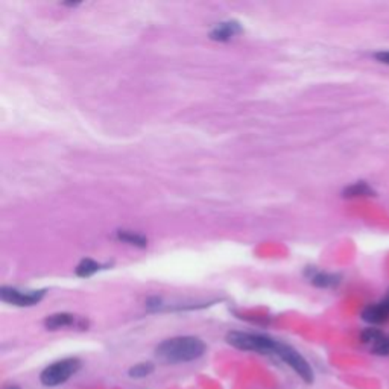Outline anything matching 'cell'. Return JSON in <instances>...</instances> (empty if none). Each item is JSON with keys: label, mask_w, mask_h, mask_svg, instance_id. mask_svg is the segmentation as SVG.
Wrapping results in <instances>:
<instances>
[{"label": "cell", "mask_w": 389, "mask_h": 389, "mask_svg": "<svg viewBox=\"0 0 389 389\" xmlns=\"http://www.w3.org/2000/svg\"><path fill=\"white\" fill-rule=\"evenodd\" d=\"M205 344L195 336H177L163 341L155 354L164 363H186L200 359L205 353Z\"/></svg>", "instance_id": "6da1fadb"}, {"label": "cell", "mask_w": 389, "mask_h": 389, "mask_svg": "<svg viewBox=\"0 0 389 389\" xmlns=\"http://www.w3.org/2000/svg\"><path fill=\"white\" fill-rule=\"evenodd\" d=\"M227 342L242 351H255L262 354H274L277 341L263 335H254L246 332H230Z\"/></svg>", "instance_id": "7a4b0ae2"}, {"label": "cell", "mask_w": 389, "mask_h": 389, "mask_svg": "<svg viewBox=\"0 0 389 389\" xmlns=\"http://www.w3.org/2000/svg\"><path fill=\"white\" fill-rule=\"evenodd\" d=\"M81 367L78 359H64L51 363L40 374L41 383L45 386H60L77 372Z\"/></svg>", "instance_id": "3957f363"}, {"label": "cell", "mask_w": 389, "mask_h": 389, "mask_svg": "<svg viewBox=\"0 0 389 389\" xmlns=\"http://www.w3.org/2000/svg\"><path fill=\"white\" fill-rule=\"evenodd\" d=\"M274 354L277 356V358L283 360L285 363H287V365L291 367L296 372V374L304 380L305 383L313 382V370L309 365V362L305 360L296 350H294L292 347L277 342Z\"/></svg>", "instance_id": "277c9868"}, {"label": "cell", "mask_w": 389, "mask_h": 389, "mask_svg": "<svg viewBox=\"0 0 389 389\" xmlns=\"http://www.w3.org/2000/svg\"><path fill=\"white\" fill-rule=\"evenodd\" d=\"M46 291H19V289L14 287H6L3 286L0 289V298L2 301L19 305V308H29V305H34L41 301V298L45 296Z\"/></svg>", "instance_id": "5b68a950"}, {"label": "cell", "mask_w": 389, "mask_h": 389, "mask_svg": "<svg viewBox=\"0 0 389 389\" xmlns=\"http://www.w3.org/2000/svg\"><path fill=\"white\" fill-rule=\"evenodd\" d=\"M362 319L368 324H383L389 319V310L382 303L371 304L362 310Z\"/></svg>", "instance_id": "8992f818"}, {"label": "cell", "mask_w": 389, "mask_h": 389, "mask_svg": "<svg viewBox=\"0 0 389 389\" xmlns=\"http://www.w3.org/2000/svg\"><path fill=\"white\" fill-rule=\"evenodd\" d=\"M242 32V26L237 22L219 23L216 28L210 32V38L216 41H228Z\"/></svg>", "instance_id": "52a82bcc"}, {"label": "cell", "mask_w": 389, "mask_h": 389, "mask_svg": "<svg viewBox=\"0 0 389 389\" xmlns=\"http://www.w3.org/2000/svg\"><path fill=\"white\" fill-rule=\"evenodd\" d=\"M74 324V317L70 313H55L45 319V326L49 330H58L64 327H70Z\"/></svg>", "instance_id": "ba28073f"}, {"label": "cell", "mask_w": 389, "mask_h": 389, "mask_svg": "<svg viewBox=\"0 0 389 389\" xmlns=\"http://www.w3.org/2000/svg\"><path fill=\"white\" fill-rule=\"evenodd\" d=\"M374 193V190H372L367 183H354L351 186L347 187L344 190V196L345 198H359V196H370Z\"/></svg>", "instance_id": "9c48e42d"}, {"label": "cell", "mask_w": 389, "mask_h": 389, "mask_svg": "<svg viewBox=\"0 0 389 389\" xmlns=\"http://www.w3.org/2000/svg\"><path fill=\"white\" fill-rule=\"evenodd\" d=\"M99 269H101V264L96 263L95 260L86 259V260H82V262L78 264L77 276H79V277H90V276L96 274V272H97Z\"/></svg>", "instance_id": "30bf717a"}, {"label": "cell", "mask_w": 389, "mask_h": 389, "mask_svg": "<svg viewBox=\"0 0 389 389\" xmlns=\"http://www.w3.org/2000/svg\"><path fill=\"white\" fill-rule=\"evenodd\" d=\"M312 283L318 287H333L339 283V277L332 274H315L312 277Z\"/></svg>", "instance_id": "8fae6325"}, {"label": "cell", "mask_w": 389, "mask_h": 389, "mask_svg": "<svg viewBox=\"0 0 389 389\" xmlns=\"http://www.w3.org/2000/svg\"><path fill=\"white\" fill-rule=\"evenodd\" d=\"M118 237H119V241H123V242L131 244V245L142 246V248L146 246V239L143 236L132 233V231H119Z\"/></svg>", "instance_id": "7c38bea8"}, {"label": "cell", "mask_w": 389, "mask_h": 389, "mask_svg": "<svg viewBox=\"0 0 389 389\" xmlns=\"http://www.w3.org/2000/svg\"><path fill=\"white\" fill-rule=\"evenodd\" d=\"M152 371H154L152 363H149V362L137 363V365L129 368V376L134 377V379H142V377H146V376L151 374Z\"/></svg>", "instance_id": "4fadbf2b"}, {"label": "cell", "mask_w": 389, "mask_h": 389, "mask_svg": "<svg viewBox=\"0 0 389 389\" xmlns=\"http://www.w3.org/2000/svg\"><path fill=\"white\" fill-rule=\"evenodd\" d=\"M371 351L379 356H389V335H382L379 341L371 345Z\"/></svg>", "instance_id": "5bb4252c"}, {"label": "cell", "mask_w": 389, "mask_h": 389, "mask_svg": "<svg viewBox=\"0 0 389 389\" xmlns=\"http://www.w3.org/2000/svg\"><path fill=\"white\" fill-rule=\"evenodd\" d=\"M382 335L383 333L380 332V330H377V328H367V330H363V332H362L360 339H362L363 344L372 345L376 341H379L380 336H382Z\"/></svg>", "instance_id": "9a60e30c"}, {"label": "cell", "mask_w": 389, "mask_h": 389, "mask_svg": "<svg viewBox=\"0 0 389 389\" xmlns=\"http://www.w3.org/2000/svg\"><path fill=\"white\" fill-rule=\"evenodd\" d=\"M376 58L380 63L389 64V52H379V54H376Z\"/></svg>", "instance_id": "2e32d148"}, {"label": "cell", "mask_w": 389, "mask_h": 389, "mask_svg": "<svg viewBox=\"0 0 389 389\" xmlns=\"http://www.w3.org/2000/svg\"><path fill=\"white\" fill-rule=\"evenodd\" d=\"M382 304L385 305V308L389 310V292L386 294V296L383 298V301H382Z\"/></svg>", "instance_id": "e0dca14e"}, {"label": "cell", "mask_w": 389, "mask_h": 389, "mask_svg": "<svg viewBox=\"0 0 389 389\" xmlns=\"http://www.w3.org/2000/svg\"><path fill=\"white\" fill-rule=\"evenodd\" d=\"M5 389H19V388H17V386H15V385H10V386H6Z\"/></svg>", "instance_id": "ac0fdd59"}]
</instances>
